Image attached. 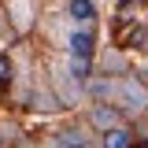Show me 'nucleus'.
Here are the masks:
<instances>
[{"label": "nucleus", "instance_id": "obj_1", "mask_svg": "<svg viewBox=\"0 0 148 148\" xmlns=\"http://www.w3.org/2000/svg\"><path fill=\"white\" fill-rule=\"evenodd\" d=\"M92 45H96V37H92L89 30H74V34H71V56H74V59H89Z\"/></svg>", "mask_w": 148, "mask_h": 148}, {"label": "nucleus", "instance_id": "obj_2", "mask_svg": "<svg viewBox=\"0 0 148 148\" xmlns=\"http://www.w3.org/2000/svg\"><path fill=\"white\" fill-rule=\"evenodd\" d=\"M104 148H130V133L122 126H111L104 133Z\"/></svg>", "mask_w": 148, "mask_h": 148}, {"label": "nucleus", "instance_id": "obj_3", "mask_svg": "<svg viewBox=\"0 0 148 148\" xmlns=\"http://www.w3.org/2000/svg\"><path fill=\"white\" fill-rule=\"evenodd\" d=\"M71 15L78 18V22H89V18L96 15V8H92V0H71Z\"/></svg>", "mask_w": 148, "mask_h": 148}, {"label": "nucleus", "instance_id": "obj_4", "mask_svg": "<svg viewBox=\"0 0 148 148\" xmlns=\"http://www.w3.org/2000/svg\"><path fill=\"white\" fill-rule=\"evenodd\" d=\"M63 145H67V148H85V141H82L78 130H67V133H63Z\"/></svg>", "mask_w": 148, "mask_h": 148}, {"label": "nucleus", "instance_id": "obj_5", "mask_svg": "<svg viewBox=\"0 0 148 148\" xmlns=\"http://www.w3.org/2000/svg\"><path fill=\"white\" fill-rule=\"evenodd\" d=\"M71 67H74V78H85V74H89V63H85V59H74Z\"/></svg>", "mask_w": 148, "mask_h": 148}, {"label": "nucleus", "instance_id": "obj_6", "mask_svg": "<svg viewBox=\"0 0 148 148\" xmlns=\"http://www.w3.org/2000/svg\"><path fill=\"white\" fill-rule=\"evenodd\" d=\"M92 119H96L100 126H108V122H111V119H115V115H111V111H104V108H100V111H96V115H92Z\"/></svg>", "mask_w": 148, "mask_h": 148}, {"label": "nucleus", "instance_id": "obj_7", "mask_svg": "<svg viewBox=\"0 0 148 148\" xmlns=\"http://www.w3.org/2000/svg\"><path fill=\"white\" fill-rule=\"evenodd\" d=\"M0 74H8V59L4 56H0Z\"/></svg>", "mask_w": 148, "mask_h": 148}, {"label": "nucleus", "instance_id": "obj_8", "mask_svg": "<svg viewBox=\"0 0 148 148\" xmlns=\"http://www.w3.org/2000/svg\"><path fill=\"white\" fill-rule=\"evenodd\" d=\"M137 148H148V145H137Z\"/></svg>", "mask_w": 148, "mask_h": 148}]
</instances>
